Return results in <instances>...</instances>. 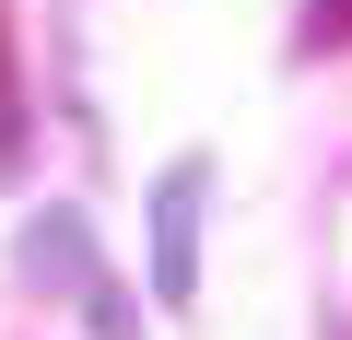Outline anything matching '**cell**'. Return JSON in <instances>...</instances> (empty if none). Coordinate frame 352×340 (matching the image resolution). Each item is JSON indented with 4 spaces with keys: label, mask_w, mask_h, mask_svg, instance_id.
Returning a JSON list of instances; mask_svg holds the SVG:
<instances>
[{
    "label": "cell",
    "mask_w": 352,
    "mask_h": 340,
    "mask_svg": "<svg viewBox=\"0 0 352 340\" xmlns=\"http://www.w3.org/2000/svg\"><path fill=\"white\" fill-rule=\"evenodd\" d=\"M340 36H352V0H305V36L294 47H340Z\"/></svg>",
    "instance_id": "cell-4"
},
{
    "label": "cell",
    "mask_w": 352,
    "mask_h": 340,
    "mask_svg": "<svg viewBox=\"0 0 352 340\" xmlns=\"http://www.w3.org/2000/svg\"><path fill=\"white\" fill-rule=\"evenodd\" d=\"M200 212H212V164L176 152L164 177H153V293H164V305L200 293Z\"/></svg>",
    "instance_id": "cell-1"
},
{
    "label": "cell",
    "mask_w": 352,
    "mask_h": 340,
    "mask_svg": "<svg viewBox=\"0 0 352 340\" xmlns=\"http://www.w3.org/2000/svg\"><path fill=\"white\" fill-rule=\"evenodd\" d=\"M12 258H24V282H59V293H82V282H94V235H82V212H36Z\"/></svg>",
    "instance_id": "cell-2"
},
{
    "label": "cell",
    "mask_w": 352,
    "mask_h": 340,
    "mask_svg": "<svg viewBox=\"0 0 352 340\" xmlns=\"http://www.w3.org/2000/svg\"><path fill=\"white\" fill-rule=\"evenodd\" d=\"M82 317H94V340H141V317H129V293H118L106 270L82 282Z\"/></svg>",
    "instance_id": "cell-3"
},
{
    "label": "cell",
    "mask_w": 352,
    "mask_h": 340,
    "mask_svg": "<svg viewBox=\"0 0 352 340\" xmlns=\"http://www.w3.org/2000/svg\"><path fill=\"white\" fill-rule=\"evenodd\" d=\"M12 117H24V106H12V36H0V177H12V141H24Z\"/></svg>",
    "instance_id": "cell-5"
}]
</instances>
